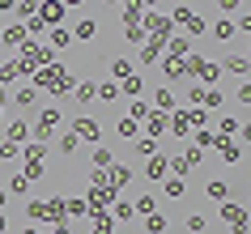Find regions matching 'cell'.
<instances>
[{
	"instance_id": "obj_9",
	"label": "cell",
	"mask_w": 251,
	"mask_h": 234,
	"mask_svg": "<svg viewBox=\"0 0 251 234\" xmlns=\"http://www.w3.org/2000/svg\"><path fill=\"white\" fill-rule=\"evenodd\" d=\"M222 217L230 221V226H243V221H247V213H243V205H234V200H226V205H222Z\"/></svg>"
},
{
	"instance_id": "obj_38",
	"label": "cell",
	"mask_w": 251,
	"mask_h": 234,
	"mask_svg": "<svg viewBox=\"0 0 251 234\" xmlns=\"http://www.w3.org/2000/svg\"><path fill=\"white\" fill-rule=\"evenodd\" d=\"M64 213H68V217H77V213H85V205H81V200H64Z\"/></svg>"
},
{
	"instance_id": "obj_21",
	"label": "cell",
	"mask_w": 251,
	"mask_h": 234,
	"mask_svg": "<svg viewBox=\"0 0 251 234\" xmlns=\"http://www.w3.org/2000/svg\"><path fill=\"white\" fill-rule=\"evenodd\" d=\"M22 39H26V26H9L4 30V43H9V47H17Z\"/></svg>"
},
{
	"instance_id": "obj_23",
	"label": "cell",
	"mask_w": 251,
	"mask_h": 234,
	"mask_svg": "<svg viewBox=\"0 0 251 234\" xmlns=\"http://www.w3.org/2000/svg\"><path fill=\"white\" fill-rule=\"evenodd\" d=\"M111 230H115V221L106 217V213H102V217L94 213V234H111Z\"/></svg>"
},
{
	"instance_id": "obj_39",
	"label": "cell",
	"mask_w": 251,
	"mask_h": 234,
	"mask_svg": "<svg viewBox=\"0 0 251 234\" xmlns=\"http://www.w3.org/2000/svg\"><path fill=\"white\" fill-rule=\"evenodd\" d=\"M34 9H39V0H22V4H17V13H22V17H30Z\"/></svg>"
},
{
	"instance_id": "obj_40",
	"label": "cell",
	"mask_w": 251,
	"mask_h": 234,
	"mask_svg": "<svg viewBox=\"0 0 251 234\" xmlns=\"http://www.w3.org/2000/svg\"><path fill=\"white\" fill-rule=\"evenodd\" d=\"M17 77V64H4V68H0V85H4V81H13Z\"/></svg>"
},
{
	"instance_id": "obj_32",
	"label": "cell",
	"mask_w": 251,
	"mask_h": 234,
	"mask_svg": "<svg viewBox=\"0 0 251 234\" xmlns=\"http://www.w3.org/2000/svg\"><path fill=\"white\" fill-rule=\"evenodd\" d=\"M115 94H119V85H115V81H106V85H98V98H102V103H111Z\"/></svg>"
},
{
	"instance_id": "obj_22",
	"label": "cell",
	"mask_w": 251,
	"mask_h": 234,
	"mask_svg": "<svg viewBox=\"0 0 251 234\" xmlns=\"http://www.w3.org/2000/svg\"><path fill=\"white\" fill-rule=\"evenodd\" d=\"M187 230H192V234H204V230H209V217L192 213V217H187Z\"/></svg>"
},
{
	"instance_id": "obj_42",
	"label": "cell",
	"mask_w": 251,
	"mask_h": 234,
	"mask_svg": "<svg viewBox=\"0 0 251 234\" xmlns=\"http://www.w3.org/2000/svg\"><path fill=\"white\" fill-rule=\"evenodd\" d=\"M9 9H17V0H0V13H9Z\"/></svg>"
},
{
	"instance_id": "obj_27",
	"label": "cell",
	"mask_w": 251,
	"mask_h": 234,
	"mask_svg": "<svg viewBox=\"0 0 251 234\" xmlns=\"http://www.w3.org/2000/svg\"><path fill=\"white\" fill-rule=\"evenodd\" d=\"M136 132L141 128H136L132 119H119V136H124V141H136Z\"/></svg>"
},
{
	"instance_id": "obj_20",
	"label": "cell",
	"mask_w": 251,
	"mask_h": 234,
	"mask_svg": "<svg viewBox=\"0 0 251 234\" xmlns=\"http://www.w3.org/2000/svg\"><path fill=\"white\" fill-rule=\"evenodd\" d=\"M213 39H234V26H230V22H226V17H222V22H217V26H213Z\"/></svg>"
},
{
	"instance_id": "obj_48",
	"label": "cell",
	"mask_w": 251,
	"mask_h": 234,
	"mask_svg": "<svg viewBox=\"0 0 251 234\" xmlns=\"http://www.w3.org/2000/svg\"><path fill=\"white\" fill-rule=\"evenodd\" d=\"M230 234H243V226H234V230H230Z\"/></svg>"
},
{
	"instance_id": "obj_44",
	"label": "cell",
	"mask_w": 251,
	"mask_h": 234,
	"mask_svg": "<svg viewBox=\"0 0 251 234\" xmlns=\"http://www.w3.org/2000/svg\"><path fill=\"white\" fill-rule=\"evenodd\" d=\"M51 234H68V226H64V221H60V226H55V230Z\"/></svg>"
},
{
	"instance_id": "obj_17",
	"label": "cell",
	"mask_w": 251,
	"mask_h": 234,
	"mask_svg": "<svg viewBox=\"0 0 251 234\" xmlns=\"http://www.w3.org/2000/svg\"><path fill=\"white\" fill-rule=\"evenodd\" d=\"M128 119H132V124H141V119H149V106L141 103V98H132V106H128Z\"/></svg>"
},
{
	"instance_id": "obj_29",
	"label": "cell",
	"mask_w": 251,
	"mask_h": 234,
	"mask_svg": "<svg viewBox=\"0 0 251 234\" xmlns=\"http://www.w3.org/2000/svg\"><path fill=\"white\" fill-rule=\"evenodd\" d=\"M124 39H128V43H145V30H141V22H132V26L124 30Z\"/></svg>"
},
{
	"instance_id": "obj_43",
	"label": "cell",
	"mask_w": 251,
	"mask_h": 234,
	"mask_svg": "<svg viewBox=\"0 0 251 234\" xmlns=\"http://www.w3.org/2000/svg\"><path fill=\"white\" fill-rule=\"evenodd\" d=\"M60 4H64V9H81V0H60Z\"/></svg>"
},
{
	"instance_id": "obj_25",
	"label": "cell",
	"mask_w": 251,
	"mask_h": 234,
	"mask_svg": "<svg viewBox=\"0 0 251 234\" xmlns=\"http://www.w3.org/2000/svg\"><path fill=\"white\" fill-rule=\"evenodd\" d=\"M183 192H187V187H183V179H171V175H166V196H171V200H179Z\"/></svg>"
},
{
	"instance_id": "obj_10",
	"label": "cell",
	"mask_w": 251,
	"mask_h": 234,
	"mask_svg": "<svg viewBox=\"0 0 251 234\" xmlns=\"http://www.w3.org/2000/svg\"><path fill=\"white\" fill-rule=\"evenodd\" d=\"M145 175H149V179H166V175H171V162H166V157H149Z\"/></svg>"
},
{
	"instance_id": "obj_26",
	"label": "cell",
	"mask_w": 251,
	"mask_h": 234,
	"mask_svg": "<svg viewBox=\"0 0 251 234\" xmlns=\"http://www.w3.org/2000/svg\"><path fill=\"white\" fill-rule=\"evenodd\" d=\"M226 196H230V187H226L222 179H213L209 183V200H226Z\"/></svg>"
},
{
	"instance_id": "obj_6",
	"label": "cell",
	"mask_w": 251,
	"mask_h": 234,
	"mask_svg": "<svg viewBox=\"0 0 251 234\" xmlns=\"http://www.w3.org/2000/svg\"><path fill=\"white\" fill-rule=\"evenodd\" d=\"M55 124H60V111H55V106H47V111H43V119H39V128H34V136H39V141H47Z\"/></svg>"
},
{
	"instance_id": "obj_18",
	"label": "cell",
	"mask_w": 251,
	"mask_h": 234,
	"mask_svg": "<svg viewBox=\"0 0 251 234\" xmlns=\"http://www.w3.org/2000/svg\"><path fill=\"white\" fill-rule=\"evenodd\" d=\"M60 13H64L60 0H47V4H43V22H60Z\"/></svg>"
},
{
	"instance_id": "obj_33",
	"label": "cell",
	"mask_w": 251,
	"mask_h": 234,
	"mask_svg": "<svg viewBox=\"0 0 251 234\" xmlns=\"http://www.w3.org/2000/svg\"><path fill=\"white\" fill-rule=\"evenodd\" d=\"M166 124H175V136H183V132H187V124H192V119H187V115H175V119H166Z\"/></svg>"
},
{
	"instance_id": "obj_37",
	"label": "cell",
	"mask_w": 251,
	"mask_h": 234,
	"mask_svg": "<svg viewBox=\"0 0 251 234\" xmlns=\"http://www.w3.org/2000/svg\"><path fill=\"white\" fill-rule=\"evenodd\" d=\"M115 217L128 221V217H132V205H128V200H119V205H115Z\"/></svg>"
},
{
	"instance_id": "obj_31",
	"label": "cell",
	"mask_w": 251,
	"mask_h": 234,
	"mask_svg": "<svg viewBox=\"0 0 251 234\" xmlns=\"http://www.w3.org/2000/svg\"><path fill=\"white\" fill-rule=\"evenodd\" d=\"M145 230H149V234H162V230H166V217H158V213H149Z\"/></svg>"
},
{
	"instance_id": "obj_3",
	"label": "cell",
	"mask_w": 251,
	"mask_h": 234,
	"mask_svg": "<svg viewBox=\"0 0 251 234\" xmlns=\"http://www.w3.org/2000/svg\"><path fill=\"white\" fill-rule=\"evenodd\" d=\"M26 179H43V145H30L26 149V166H22Z\"/></svg>"
},
{
	"instance_id": "obj_46",
	"label": "cell",
	"mask_w": 251,
	"mask_h": 234,
	"mask_svg": "<svg viewBox=\"0 0 251 234\" xmlns=\"http://www.w3.org/2000/svg\"><path fill=\"white\" fill-rule=\"evenodd\" d=\"M22 234H43V230H34V226H30V230H22Z\"/></svg>"
},
{
	"instance_id": "obj_19",
	"label": "cell",
	"mask_w": 251,
	"mask_h": 234,
	"mask_svg": "<svg viewBox=\"0 0 251 234\" xmlns=\"http://www.w3.org/2000/svg\"><path fill=\"white\" fill-rule=\"evenodd\" d=\"M111 73H115V77L124 81V77H132V64H128V60L119 55V60H111Z\"/></svg>"
},
{
	"instance_id": "obj_45",
	"label": "cell",
	"mask_w": 251,
	"mask_h": 234,
	"mask_svg": "<svg viewBox=\"0 0 251 234\" xmlns=\"http://www.w3.org/2000/svg\"><path fill=\"white\" fill-rule=\"evenodd\" d=\"M4 230H9V221H4V213H0V234H4Z\"/></svg>"
},
{
	"instance_id": "obj_11",
	"label": "cell",
	"mask_w": 251,
	"mask_h": 234,
	"mask_svg": "<svg viewBox=\"0 0 251 234\" xmlns=\"http://www.w3.org/2000/svg\"><path fill=\"white\" fill-rule=\"evenodd\" d=\"M162 77H166V81H183L187 73H183V64H179V60H171V55H166V60H162Z\"/></svg>"
},
{
	"instance_id": "obj_47",
	"label": "cell",
	"mask_w": 251,
	"mask_h": 234,
	"mask_svg": "<svg viewBox=\"0 0 251 234\" xmlns=\"http://www.w3.org/2000/svg\"><path fill=\"white\" fill-rule=\"evenodd\" d=\"M141 4H149V9H153V4H158V0H141Z\"/></svg>"
},
{
	"instance_id": "obj_28",
	"label": "cell",
	"mask_w": 251,
	"mask_h": 234,
	"mask_svg": "<svg viewBox=\"0 0 251 234\" xmlns=\"http://www.w3.org/2000/svg\"><path fill=\"white\" fill-rule=\"evenodd\" d=\"M153 205H158L153 196H136V208H132V213H145V217H149V213H153Z\"/></svg>"
},
{
	"instance_id": "obj_2",
	"label": "cell",
	"mask_w": 251,
	"mask_h": 234,
	"mask_svg": "<svg viewBox=\"0 0 251 234\" xmlns=\"http://www.w3.org/2000/svg\"><path fill=\"white\" fill-rule=\"evenodd\" d=\"M183 73H187V77H196V81H204V85H213V81H217V64H213V60H204V55H192V60L183 64Z\"/></svg>"
},
{
	"instance_id": "obj_12",
	"label": "cell",
	"mask_w": 251,
	"mask_h": 234,
	"mask_svg": "<svg viewBox=\"0 0 251 234\" xmlns=\"http://www.w3.org/2000/svg\"><path fill=\"white\" fill-rule=\"evenodd\" d=\"M94 34H98V26H94V17H81V22H77V30H73V39H81V43H90Z\"/></svg>"
},
{
	"instance_id": "obj_13",
	"label": "cell",
	"mask_w": 251,
	"mask_h": 234,
	"mask_svg": "<svg viewBox=\"0 0 251 234\" xmlns=\"http://www.w3.org/2000/svg\"><path fill=\"white\" fill-rule=\"evenodd\" d=\"M226 73H234V77H247V55H243V52L230 55V60H226Z\"/></svg>"
},
{
	"instance_id": "obj_30",
	"label": "cell",
	"mask_w": 251,
	"mask_h": 234,
	"mask_svg": "<svg viewBox=\"0 0 251 234\" xmlns=\"http://www.w3.org/2000/svg\"><path fill=\"white\" fill-rule=\"evenodd\" d=\"M200 106H222V90H204L200 94Z\"/></svg>"
},
{
	"instance_id": "obj_16",
	"label": "cell",
	"mask_w": 251,
	"mask_h": 234,
	"mask_svg": "<svg viewBox=\"0 0 251 234\" xmlns=\"http://www.w3.org/2000/svg\"><path fill=\"white\" fill-rule=\"evenodd\" d=\"M119 90L128 94V98H141V90H145V81H141V77H124V85H119Z\"/></svg>"
},
{
	"instance_id": "obj_36",
	"label": "cell",
	"mask_w": 251,
	"mask_h": 234,
	"mask_svg": "<svg viewBox=\"0 0 251 234\" xmlns=\"http://www.w3.org/2000/svg\"><path fill=\"white\" fill-rule=\"evenodd\" d=\"M68 43H73V34H68V30H55V34H51V47H68Z\"/></svg>"
},
{
	"instance_id": "obj_15",
	"label": "cell",
	"mask_w": 251,
	"mask_h": 234,
	"mask_svg": "<svg viewBox=\"0 0 251 234\" xmlns=\"http://www.w3.org/2000/svg\"><path fill=\"white\" fill-rule=\"evenodd\" d=\"M153 98H158V111H162V115H166V111H175V94H171V85H162Z\"/></svg>"
},
{
	"instance_id": "obj_41",
	"label": "cell",
	"mask_w": 251,
	"mask_h": 234,
	"mask_svg": "<svg viewBox=\"0 0 251 234\" xmlns=\"http://www.w3.org/2000/svg\"><path fill=\"white\" fill-rule=\"evenodd\" d=\"M238 4H243V0H222V9H226V13H234Z\"/></svg>"
},
{
	"instance_id": "obj_7",
	"label": "cell",
	"mask_w": 251,
	"mask_h": 234,
	"mask_svg": "<svg viewBox=\"0 0 251 234\" xmlns=\"http://www.w3.org/2000/svg\"><path fill=\"white\" fill-rule=\"evenodd\" d=\"M94 170H98V175H106V170L115 166V154H111V149H102V145H98V149H94V162H90Z\"/></svg>"
},
{
	"instance_id": "obj_35",
	"label": "cell",
	"mask_w": 251,
	"mask_h": 234,
	"mask_svg": "<svg viewBox=\"0 0 251 234\" xmlns=\"http://www.w3.org/2000/svg\"><path fill=\"white\" fill-rule=\"evenodd\" d=\"M183 162H187V166H200V162H204V149H187Z\"/></svg>"
},
{
	"instance_id": "obj_24",
	"label": "cell",
	"mask_w": 251,
	"mask_h": 234,
	"mask_svg": "<svg viewBox=\"0 0 251 234\" xmlns=\"http://www.w3.org/2000/svg\"><path fill=\"white\" fill-rule=\"evenodd\" d=\"M17 106H22V111H30V106H34V85H26V90H17Z\"/></svg>"
},
{
	"instance_id": "obj_5",
	"label": "cell",
	"mask_w": 251,
	"mask_h": 234,
	"mask_svg": "<svg viewBox=\"0 0 251 234\" xmlns=\"http://www.w3.org/2000/svg\"><path fill=\"white\" fill-rule=\"evenodd\" d=\"M111 200H115V187H111V183H98V187L90 192V213H102Z\"/></svg>"
},
{
	"instance_id": "obj_1",
	"label": "cell",
	"mask_w": 251,
	"mask_h": 234,
	"mask_svg": "<svg viewBox=\"0 0 251 234\" xmlns=\"http://www.w3.org/2000/svg\"><path fill=\"white\" fill-rule=\"evenodd\" d=\"M51 64V52L47 47H26L22 52V60H17V73H39V68Z\"/></svg>"
},
{
	"instance_id": "obj_14",
	"label": "cell",
	"mask_w": 251,
	"mask_h": 234,
	"mask_svg": "<svg viewBox=\"0 0 251 234\" xmlns=\"http://www.w3.org/2000/svg\"><path fill=\"white\" fill-rule=\"evenodd\" d=\"M77 103H98V85L94 81H81L77 85Z\"/></svg>"
},
{
	"instance_id": "obj_8",
	"label": "cell",
	"mask_w": 251,
	"mask_h": 234,
	"mask_svg": "<svg viewBox=\"0 0 251 234\" xmlns=\"http://www.w3.org/2000/svg\"><path fill=\"white\" fill-rule=\"evenodd\" d=\"M22 141H30V124L26 119H13L9 124V145H22Z\"/></svg>"
},
{
	"instance_id": "obj_4",
	"label": "cell",
	"mask_w": 251,
	"mask_h": 234,
	"mask_svg": "<svg viewBox=\"0 0 251 234\" xmlns=\"http://www.w3.org/2000/svg\"><path fill=\"white\" fill-rule=\"evenodd\" d=\"M73 136H77V141H102V128H98V124H94V119H73Z\"/></svg>"
},
{
	"instance_id": "obj_34",
	"label": "cell",
	"mask_w": 251,
	"mask_h": 234,
	"mask_svg": "<svg viewBox=\"0 0 251 234\" xmlns=\"http://www.w3.org/2000/svg\"><path fill=\"white\" fill-rule=\"evenodd\" d=\"M136 154H141V157L153 154V136H141V141H136Z\"/></svg>"
}]
</instances>
